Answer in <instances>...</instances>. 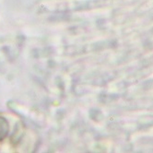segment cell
Instances as JSON below:
<instances>
[{
	"label": "cell",
	"instance_id": "1",
	"mask_svg": "<svg viewBox=\"0 0 153 153\" xmlns=\"http://www.w3.org/2000/svg\"><path fill=\"white\" fill-rule=\"evenodd\" d=\"M9 124L7 119L0 116V141H2L8 134Z\"/></svg>",
	"mask_w": 153,
	"mask_h": 153
}]
</instances>
